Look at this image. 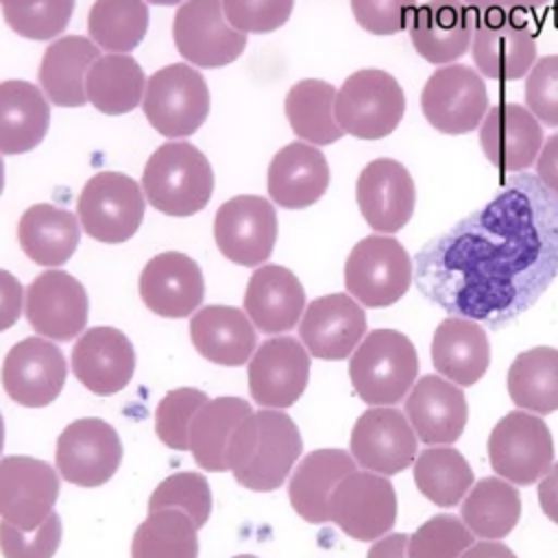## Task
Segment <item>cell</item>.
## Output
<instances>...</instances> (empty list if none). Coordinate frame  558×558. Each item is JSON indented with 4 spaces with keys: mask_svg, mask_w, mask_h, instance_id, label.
Listing matches in <instances>:
<instances>
[{
    "mask_svg": "<svg viewBox=\"0 0 558 558\" xmlns=\"http://www.w3.org/2000/svg\"><path fill=\"white\" fill-rule=\"evenodd\" d=\"M421 294L451 316L504 327L530 310L558 272V196L536 174L497 194L416 253Z\"/></svg>",
    "mask_w": 558,
    "mask_h": 558,
    "instance_id": "6da1fadb",
    "label": "cell"
},
{
    "mask_svg": "<svg viewBox=\"0 0 558 558\" xmlns=\"http://www.w3.org/2000/svg\"><path fill=\"white\" fill-rule=\"evenodd\" d=\"M303 451L296 423L279 410L251 412L229 447V471L255 493L279 488Z\"/></svg>",
    "mask_w": 558,
    "mask_h": 558,
    "instance_id": "7a4b0ae2",
    "label": "cell"
},
{
    "mask_svg": "<svg viewBox=\"0 0 558 558\" xmlns=\"http://www.w3.org/2000/svg\"><path fill=\"white\" fill-rule=\"evenodd\" d=\"M142 187L148 203L166 216L201 211L214 192V170L190 142H166L146 161Z\"/></svg>",
    "mask_w": 558,
    "mask_h": 558,
    "instance_id": "3957f363",
    "label": "cell"
},
{
    "mask_svg": "<svg viewBox=\"0 0 558 558\" xmlns=\"http://www.w3.org/2000/svg\"><path fill=\"white\" fill-rule=\"evenodd\" d=\"M418 355L412 340L395 329H375L349 360V377L368 405H395L414 386Z\"/></svg>",
    "mask_w": 558,
    "mask_h": 558,
    "instance_id": "277c9868",
    "label": "cell"
},
{
    "mask_svg": "<svg viewBox=\"0 0 558 558\" xmlns=\"http://www.w3.org/2000/svg\"><path fill=\"white\" fill-rule=\"evenodd\" d=\"M333 113L344 133L357 140H381L399 126L405 94L392 74L377 68L357 70L338 89Z\"/></svg>",
    "mask_w": 558,
    "mask_h": 558,
    "instance_id": "5b68a950",
    "label": "cell"
},
{
    "mask_svg": "<svg viewBox=\"0 0 558 558\" xmlns=\"http://www.w3.org/2000/svg\"><path fill=\"white\" fill-rule=\"evenodd\" d=\"M144 116L163 137H190L209 113V89L203 74L185 63L157 70L144 94Z\"/></svg>",
    "mask_w": 558,
    "mask_h": 558,
    "instance_id": "8992f818",
    "label": "cell"
},
{
    "mask_svg": "<svg viewBox=\"0 0 558 558\" xmlns=\"http://www.w3.org/2000/svg\"><path fill=\"white\" fill-rule=\"evenodd\" d=\"M412 259L390 235H366L349 253L344 286L366 307L397 303L412 283Z\"/></svg>",
    "mask_w": 558,
    "mask_h": 558,
    "instance_id": "52a82bcc",
    "label": "cell"
},
{
    "mask_svg": "<svg viewBox=\"0 0 558 558\" xmlns=\"http://www.w3.org/2000/svg\"><path fill=\"white\" fill-rule=\"evenodd\" d=\"M144 192L122 172L94 174L78 196V218L85 233L105 244H122L144 220Z\"/></svg>",
    "mask_w": 558,
    "mask_h": 558,
    "instance_id": "ba28073f",
    "label": "cell"
},
{
    "mask_svg": "<svg viewBox=\"0 0 558 558\" xmlns=\"http://www.w3.org/2000/svg\"><path fill=\"white\" fill-rule=\"evenodd\" d=\"M493 471L512 484H534L551 469L554 440L541 416L512 410L497 421L488 436Z\"/></svg>",
    "mask_w": 558,
    "mask_h": 558,
    "instance_id": "9c48e42d",
    "label": "cell"
},
{
    "mask_svg": "<svg viewBox=\"0 0 558 558\" xmlns=\"http://www.w3.org/2000/svg\"><path fill=\"white\" fill-rule=\"evenodd\" d=\"M471 54L482 76L517 81L536 63V37L519 11L477 13Z\"/></svg>",
    "mask_w": 558,
    "mask_h": 558,
    "instance_id": "30bf717a",
    "label": "cell"
},
{
    "mask_svg": "<svg viewBox=\"0 0 558 558\" xmlns=\"http://www.w3.org/2000/svg\"><path fill=\"white\" fill-rule=\"evenodd\" d=\"M425 120L440 133L462 135L477 129L488 111V92L477 70L464 63L438 68L421 94Z\"/></svg>",
    "mask_w": 558,
    "mask_h": 558,
    "instance_id": "8fae6325",
    "label": "cell"
},
{
    "mask_svg": "<svg viewBox=\"0 0 558 558\" xmlns=\"http://www.w3.org/2000/svg\"><path fill=\"white\" fill-rule=\"evenodd\" d=\"M179 54L198 68L233 63L246 48V35L235 31L222 9V0H185L172 22Z\"/></svg>",
    "mask_w": 558,
    "mask_h": 558,
    "instance_id": "7c38bea8",
    "label": "cell"
},
{
    "mask_svg": "<svg viewBox=\"0 0 558 558\" xmlns=\"http://www.w3.org/2000/svg\"><path fill=\"white\" fill-rule=\"evenodd\" d=\"M397 495L386 475L353 471L329 499V521L355 541H377L392 530Z\"/></svg>",
    "mask_w": 558,
    "mask_h": 558,
    "instance_id": "4fadbf2b",
    "label": "cell"
},
{
    "mask_svg": "<svg viewBox=\"0 0 558 558\" xmlns=\"http://www.w3.org/2000/svg\"><path fill=\"white\" fill-rule=\"evenodd\" d=\"M57 469L70 484L94 488L107 484L122 462L118 432L102 418H76L57 438Z\"/></svg>",
    "mask_w": 558,
    "mask_h": 558,
    "instance_id": "5bb4252c",
    "label": "cell"
},
{
    "mask_svg": "<svg viewBox=\"0 0 558 558\" xmlns=\"http://www.w3.org/2000/svg\"><path fill=\"white\" fill-rule=\"evenodd\" d=\"M218 251L233 264L257 266L272 255L277 214L268 198L240 194L225 201L214 218Z\"/></svg>",
    "mask_w": 558,
    "mask_h": 558,
    "instance_id": "9a60e30c",
    "label": "cell"
},
{
    "mask_svg": "<svg viewBox=\"0 0 558 558\" xmlns=\"http://www.w3.org/2000/svg\"><path fill=\"white\" fill-rule=\"evenodd\" d=\"M59 497V473L44 460L7 456L0 460V517L31 532L39 527Z\"/></svg>",
    "mask_w": 558,
    "mask_h": 558,
    "instance_id": "2e32d148",
    "label": "cell"
},
{
    "mask_svg": "<svg viewBox=\"0 0 558 558\" xmlns=\"http://www.w3.org/2000/svg\"><path fill=\"white\" fill-rule=\"evenodd\" d=\"M65 375L68 366L61 349L41 336L13 344L2 364L4 392L26 408L52 403L63 390Z\"/></svg>",
    "mask_w": 558,
    "mask_h": 558,
    "instance_id": "e0dca14e",
    "label": "cell"
},
{
    "mask_svg": "<svg viewBox=\"0 0 558 558\" xmlns=\"http://www.w3.org/2000/svg\"><path fill=\"white\" fill-rule=\"evenodd\" d=\"M310 379V353L290 336L270 338L248 364V390L257 405L283 410L299 401Z\"/></svg>",
    "mask_w": 558,
    "mask_h": 558,
    "instance_id": "ac0fdd59",
    "label": "cell"
},
{
    "mask_svg": "<svg viewBox=\"0 0 558 558\" xmlns=\"http://www.w3.org/2000/svg\"><path fill=\"white\" fill-rule=\"evenodd\" d=\"M87 292L65 270H46L26 288V320L41 338L74 340L87 325Z\"/></svg>",
    "mask_w": 558,
    "mask_h": 558,
    "instance_id": "d6986e66",
    "label": "cell"
},
{
    "mask_svg": "<svg viewBox=\"0 0 558 558\" xmlns=\"http://www.w3.org/2000/svg\"><path fill=\"white\" fill-rule=\"evenodd\" d=\"M355 198L371 229L397 233L414 214L416 190L401 161L379 157L362 168L355 183Z\"/></svg>",
    "mask_w": 558,
    "mask_h": 558,
    "instance_id": "ffe728a7",
    "label": "cell"
},
{
    "mask_svg": "<svg viewBox=\"0 0 558 558\" xmlns=\"http://www.w3.org/2000/svg\"><path fill=\"white\" fill-rule=\"evenodd\" d=\"M353 460L366 471L395 475L405 471L416 458V434L408 418L386 405L360 414L351 432Z\"/></svg>",
    "mask_w": 558,
    "mask_h": 558,
    "instance_id": "44dd1931",
    "label": "cell"
},
{
    "mask_svg": "<svg viewBox=\"0 0 558 558\" xmlns=\"http://www.w3.org/2000/svg\"><path fill=\"white\" fill-rule=\"evenodd\" d=\"M543 144L541 122L530 109L517 102L490 107L480 124V146L501 174L532 168Z\"/></svg>",
    "mask_w": 558,
    "mask_h": 558,
    "instance_id": "7402d4cb",
    "label": "cell"
},
{
    "mask_svg": "<svg viewBox=\"0 0 558 558\" xmlns=\"http://www.w3.org/2000/svg\"><path fill=\"white\" fill-rule=\"evenodd\" d=\"M205 294L201 266L185 253L166 251L155 255L140 275L144 305L163 318H185L196 312Z\"/></svg>",
    "mask_w": 558,
    "mask_h": 558,
    "instance_id": "603a6c76",
    "label": "cell"
},
{
    "mask_svg": "<svg viewBox=\"0 0 558 558\" xmlns=\"http://www.w3.org/2000/svg\"><path fill=\"white\" fill-rule=\"evenodd\" d=\"M366 333V314L349 294L314 299L301 318L299 336L310 355L318 360H344Z\"/></svg>",
    "mask_w": 558,
    "mask_h": 558,
    "instance_id": "cb8c5ba5",
    "label": "cell"
},
{
    "mask_svg": "<svg viewBox=\"0 0 558 558\" xmlns=\"http://www.w3.org/2000/svg\"><path fill=\"white\" fill-rule=\"evenodd\" d=\"M477 13L462 0H427L408 26L414 50L434 65H449L469 52Z\"/></svg>",
    "mask_w": 558,
    "mask_h": 558,
    "instance_id": "d4e9b609",
    "label": "cell"
},
{
    "mask_svg": "<svg viewBox=\"0 0 558 558\" xmlns=\"http://www.w3.org/2000/svg\"><path fill=\"white\" fill-rule=\"evenodd\" d=\"M72 371L96 395L120 392L135 373V349L120 329L92 327L72 349Z\"/></svg>",
    "mask_w": 558,
    "mask_h": 558,
    "instance_id": "484cf974",
    "label": "cell"
},
{
    "mask_svg": "<svg viewBox=\"0 0 558 558\" xmlns=\"http://www.w3.org/2000/svg\"><path fill=\"white\" fill-rule=\"evenodd\" d=\"M405 416L425 445H451L466 425L469 408L460 386L438 375H423L405 399Z\"/></svg>",
    "mask_w": 558,
    "mask_h": 558,
    "instance_id": "4316f807",
    "label": "cell"
},
{
    "mask_svg": "<svg viewBox=\"0 0 558 558\" xmlns=\"http://www.w3.org/2000/svg\"><path fill=\"white\" fill-rule=\"evenodd\" d=\"M244 310L253 325L268 336L290 331L305 310V290L292 270L266 264L248 279Z\"/></svg>",
    "mask_w": 558,
    "mask_h": 558,
    "instance_id": "83f0119b",
    "label": "cell"
},
{
    "mask_svg": "<svg viewBox=\"0 0 558 558\" xmlns=\"http://www.w3.org/2000/svg\"><path fill=\"white\" fill-rule=\"evenodd\" d=\"M329 185L325 155L307 142L283 146L268 168V194L283 209H305L314 205Z\"/></svg>",
    "mask_w": 558,
    "mask_h": 558,
    "instance_id": "f1b7e54d",
    "label": "cell"
},
{
    "mask_svg": "<svg viewBox=\"0 0 558 558\" xmlns=\"http://www.w3.org/2000/svg\"><path fill=\"white\" fill-rule=\"evenodd\" d=\"M190 338L196 351L218 366H242L257 347L251 318L231 305H207L194 312Z\"/></svg>",
    "mask_w": 558,
    "mask_h": 558,
    "instance_id": "f546056e",
    "label": "cell"
},
{
    "mask_svg": "<svg viewBox=\"0 0 558 558\" xmlns=\"http://www.w3.org/2000/svg\"><path fill=\"white\" fill-rule=\"evenodd\" d=\"M432 362L458 386L477 384L490 364L488 333L471 318H445L432 338Z\"/></svg>",
    "mask_w": 558,
    "mask_h": 558,
    "instance_id": "4dcf8cb0",
    "label": "cell"
},
{
    "mask_svg": "<svg viewBox=\"0 0 558 558\" xmlns=\"http://www.w3.org/2000/svg\"><path fill=\"white\" fill-rule=\"evenodd\" d=\"M355 460L342 449H316L292 471L288 497L292 508L307 523L329 521V499L336 486L351 475Z\"/></svg>",
    "mask_w": 558,
    "mask_h": 558,
    "instance_id": "1f68e13d",
    "label": "cell"
},
{
    "mask_svg": "<svg viewBox=\"0 0 558 558\" xmlns=\"http://www.w3.org/2000/svg\"><path fill=\"white\" fill-rule=\"evenodd\" d=\"M50 105L44 92L28 81L0 83V153L33 150L48 133Z\"/></svg>",
    "mask_w": 558,
    "mask_h": 558,
    "instance_id": "d6a6232c",
    "label": "cell"
},
{
    "mask_svg": "<svg viewBox=\"0 0 558 558\" xmlns=\"http://www.w3.org/2000/svg\"><path fill=\"white\" fill-rule=\"evenodd\" d=\"M98 57V46L87 37L68 35L52 41L39 65V85L48 100L59 107L85 105V78Z\"/></svg>",
    "mask_w": 558,
    "mask_h": 558,
    "instance_id": "836d02e7",
    "label": "cell"
},
{
    "mask_svg": "<svg viewBox=\"0 0 558 558\" xmlns=\"http://www.w3.org/2000/svg\"><path fill=\"white\" fill-rule=\"evenodd\" d=\"M253 412L240 397L207 399L190 425V451L203 471H229V447L240 423Z\"/></svg>",
    "mask_w": 558,
    "mask_h": 558,
    "instance_id": "e575fe53",
    "label": "cell"
},
{
    "mask_svg": "<svg viewBox=\"0 0 558 558\" xmlns=\"http://www.w3.org/2000/svg\"><path fill=\"white\" fill-rule=\"evenodd\" d=\"M17 240L26 257L35 264L61 266L74 255L81 229L72 211L50 203H37L22 214Z\"/></svg>",
    "mask_w": 558,
    "mask_h": 558,
    "instance_id": "d590c367",
    "label": "cell"
},
{
    "mask_svg": "<svg viewBox=\"0 0 558 558\" xmlns=\"http://www.w3.org/2000/svg\"><path fill=\"white\" fill-rule=\"evenodd\" d=\"M87 100L107 116L133 111L146 92V76L131 54L98 57L85 78Z\"/></svg>",
    "mask_w": 558,
    "mask_h": 558,
    "instance_id": "8d00e7d4",
    "label": "cell"
},
{
    "mask_svg": "<svg viewBox=\"0 0 558 558\" xmlns=\"http://www.w3.org/2000/svg\"><path fill=\"white\" fill-rule=\"evenodd\" d=\"M336 94V87L320 78H303L290 87L286 96V116L296 137L316 146H327L344 135L333 113Z\"/></svg>",
    "mask_w": 558,
    "mask_h": 558,
    "instance_id": "74e56055",
    "label": "cell"
},
{
    "mask_svg": "<svg viewBox=\"0 0 558 558\" xmlns=\"http://www.w3.org/2000/svg\"><path fill=\"white\" fill-rule=\"evenodd\" d=\"M508 395L521 410L551 414L558 410V349L534 347L514 357L508 368Z\"/></svg>",
    "mask_w": 558,
    "mask_h": 558,
    "instance_id": "f35d334b",
    "label": "cell"
},
{
    "mask_svg": "<svg viewBox=\"0 0 558 558\" xmlns=\"http://www.w3.org/2000/svg\"><path fill=\"white\" fill-rule=\"evenodd\" d=\"M460 517L473 536L499 541L508 536L521 517L519 490L501 477L480 480L460 506Z\"/></svg>",
    "mask_w": 558,
    "mask_h": 558,
    "instance_id": "ab89813d",
    "label": "cell"
},
{
    "mask_svg": "<svg viewBox=\"0 0 558 558\" xmlns=\"http://www.w3.org/2000/svg\"><path fill=\"white\" fill-rule=\"evenodd\" d=\"M196 530L181 510H150L133 534L131 558H198Z\"/></svg>",
    "mask_w": 558,
    "mask_h": 558,
    "instance_id": "60d3db41",
    "label": "cell"
},
{
    "mask_svg": "<svg viewBox=\"0 0 558 558\" xmlns=\"http://www.w3.org/2000/svg\"><path fill=\"white\" fill-rule=\"evenodd\" d=\"M414 482L423 497L440 508L458 506L473 484L466 458L453 447H429L414 462Z\"/></svg>",
    "mask_w": 558,
    "mask_h": 558,
    "instance_id": "b9f144b4",
    "label": "cell"
},
{
    "mask_svg": "<svg viewBox=\"0 0 558 558\" xmlns=\"http://www.w3.org/2000/svg\"><path fill=\"white\" fill-rule=\"evenodd\" d=\"M89 37L109 52H131L148 31L144 0H96L87 17Z\"/></svg>",
    "mask_w": 558,
    "mask_h": 558,
    "instance_id": "7bdbcfd3",
    "label": "cell"
},
{
    "mask_svg": "<svg viewBox=\"0 0 558 558\" xmlns=\"http://www.w3.org/2000/svg\"><path fill=\"white\" fill-rule=\"evenodd\" d=\"M0 4L9 28L37 41L61 35L74 13V0H2Z\"/></svg>",
    "mask_w": 558,
    "mask_h": 558,
    "instance_id": "ee69618b",
    "label": "cell"
},
{
    "mask_svg": "<svg viewBox=\"0 0 558 558\" xmlns=\"http://www.w3.org/2000/svg\"><path fill=\"white\" fill-rule=\"evenodd\" d=\"M163 508L181 510L196 527H203L211 514V490L205 475L196 471H179L159 482L148 499V512Z\"/></svg>",
    "mask_w": 558,
    "mask_h": 558,
    "instance_id": "f6af8a7d",
    "label": "cell"
},
{
    "mask_svg": "<svg viewBox=\"0 0 558 558\" xmlns=\"http://www.w3.org/2000/svg\"><path fill=\"white\" fill-rule=\"evenodd\" d=\"M473 545V532L456 514H436L408 538V558H460Z\"/></svg>",
    "mask_w": 558,
    "mask_h": 558,
    "instance_id": "bcb514c9",
    "label": "cell"
},
{
    "mask_svg": "<svg viewBox=\"0 0 558 558\" xmlns=\"http://www.w3.org/2000/svg\"><path fill=\"white\" fill-rule=\"evenodd\" d=\"M209 397L198 388H177L166 392L155 410V432L159 440L177 451L190 449V425Z\"/></svg>",
    "mask_w": 558,
    "mask_h": 558,
    "instance_id": "7dc6e473",
    "label": "cell"
},
{
    "mask_svg": "<svg viewBox=\"0 0 558 558\" xmlns=\"http://www.w3.org/2000/svg\"><path fill=\"white\" fill-rule=\"evenodd\" d=\"M61 545V517H50L35 530L24 532L0 521V551L4 558H52Z\"/></svg>",
    "mask_w": 558,
    "mask_h": 558,
    "instance_id": "c3c4849f",
    "label": "cell"
},
{
    "mask_svg": "<svg viewBox=\"0 0 558 558\" xmlns=\"http://www.w3.org/2000/svg\"><path fill=\"white\" fill-rule=\"evenodd\" d=\"M294 0H222L227 22L240 33L264 35L283 26Z\"/></svg>",
    "mask_w": 558,
    "mask_h": 558,
    "instance_id": "681fc988",
    "label": "cell"
},
{
    "mask_svg": "<svg viewBox=\"0 0 558 558\" xmlns=\"http://www.w3.org/2000/svg\"><path fill=\"white\" fill-rule=\"evenodd\" d=\"M525 105L547 126H558V54L541 57L525 81Z\"/></svg>",
    "mask_w": 558,
    "mask_h": 558,
    "instance_id": "f907efd6",
    "label": "cell"
},
{
    "mask_svg": "<svg viewBox=\"0 0 558 558\" xmlns=\"http://www.w3.org/2000/svg\"><path fill=\"white\" fill-rule=\"evenodd\" d=\"M416 9V0H351L355 22L371 35L405 31Z\"/></svg>",
    "mask_w": 558,
    "mask_h": 558,
    "instance_id": "816d5d0a",
    "label": "cell"
},
{
    "mask_svg": "<svg viewBox=\"0 0 558 558\" xmlns=\"http://www.w3.org/2000/svg\"><path fill=\"white\" fill-rule=\"evenodd\" d=\"M24 288L22 283L9 272L0 268V331L13 327L22 314Z\"/></svg>",
    "mask_w": 558,
    "mask_h": 558,
    "instance_id": "f5cc1de1",
    "label": "cell"
},
{
    "mask_svg": "<svg viewBox=\"0 0 558 558\" xmlns=\"http://www.w3.org/2000/svg\"><path fill=\"white\" fill-rule=\"evenodd\" d=\"M536 179L558 196V133L549 135L536 157Z\"/></svg>",
    "mask_w": 558,
    "mask_h": 558,
    "instance_id": "db71d44e",
    "label": "cell"
},
{
    "mask_svg": "<svg viewBox=\"0 0 558 558\" xmlns=\"http://www.w3.org/2000/svg\"><path fill=\"white\" fill-rule=\"evenodd\" d=\"M538 504L545 517L558 523V462L545 473L538 484Z\"/></svg>",
    "mask_w": 558,
    "mask_h": 558,
    "instance_id": "11a10c76",
    "label": "cell"
},
{
    "mask_svg": "<svg viewBox=\"0 0 558 558\" xmlns=\"http://www.w3.org/2000/svg\"><path fill=\"white\" fill-rule=\"evenodd\" d=\"M408 538L410 534H388L375 541L366 554V558H408Z\"/></svg>",
    "mask_w": 558,
    "mask_h": 558,
    "instance_id": "9f6ffc18",
    "label": "cell"
},
{
    "mask_svg": "<svg viewBox=\"0 0 558 558\" xmlns=\"http://www.w3.org/2000/svg\"><path fill=\"white\" fill-rule=\"evenodd\" d=\"M460 558H517L510 547L497 541H482L471 545Z\"/></svg>",
    "mask_w": 558,
    "mask_h": 558,
    "instance_id": "6f0895ef",
    "label": "cell"
},
{
    "mask_svg": "<svg viewBox=\"0 0 558 558\" xmlns=\"http://www.w3.org/2000/svg\"><path fill=\"white\" fill-rule=\"evenodd\" d=\"M466 7H471L475 13H486V11H497L506 9L501 0H462Z\"/></svg>",
    "mask_w": 558,
    "mask_h": 558,
    "instance_id": "680465c9",
    "label": "cell"
},
{
    "mask_svg": "<svg viewBox=\"0 0 558 558\" xmlns=\"http://www.w3.org/2000/svg\"><path fill=\"white\" fill-rule=\"evenodd\" d=\"M506 9L510 11H521V9H536V7H543L547 4L549 0H501Z\"/></svg>",
    "mask_w": 558,
    "mask_h": 558,
    "instance_id": "91938a15",
    "label": "cell"
},
{
    "mask_svg": "<svg viewBox=\"0 0 558 558\" xmlns=\"http://www.w3.org/2000/svg\"><path fill=\"white\" fill-rule=\"evenodd\" d=\"M2 447H4V421L0 414V453H2Z\"/></svg>",
    "mask_w": 558,
    "mask_h": 558,
    "instance_id": "94428289",
    "label": "cell"
},
{
    "mask_svg": "<svg viewBox=\"0 0 558 558\" xmlns=\"http://www.w3.org/2000/svg\"><path fill=\"white\" fill-rule=\"evenodd\" d=\"M150 4H179V2H183V0H148Z\"/></svg>",
    "mask_w": 558,
    "mask_h": 558,
    "instance_id": "6125c7cd",
    "label": "cell"
},
{
    "mask_svg": "<svg viewBox=\"0 0 558 558\" xmlns=\"http://www.w3.org/2000/svg\"><path fill=\"white\" fill-rule=\"evenodd\" d=\"M4 190V161H2V157H0V192Z\"/></svg>",
    "mask_w": 558,
    "mask_h": 558,
    "instance_id": "be15d7a7",
    "label": "cell"
},
{
    "mask_svg": "<svg viewBox=\"0 0 558 558\" xmlns=\"http://www.w3.org/2000/svg\"><path fill=\"white\" fill-rule=\"evenodd\" d=\"M233 558H257V556H253V554H240V556H233Z\"/></svg>",
    "mask_w": 558,
    "mask_h": 558,
    "instance_id": "e7e4bbea",
    "label": "cell"
},
{
    "mask_svg": "<svg viewBox=\"0 0 558 558\" xmlns=\"http://www.w3.org/2000/svg\"><path fill=\"white\" fill-rule=\"evenodd\" d=\"M0 2H2V0H0Z\"/></svg>",
    "mask_w": 558,
    "mask_h": 558,
    "instance_id": "03108f58",
    "label": "cell"
}]
</instances>
